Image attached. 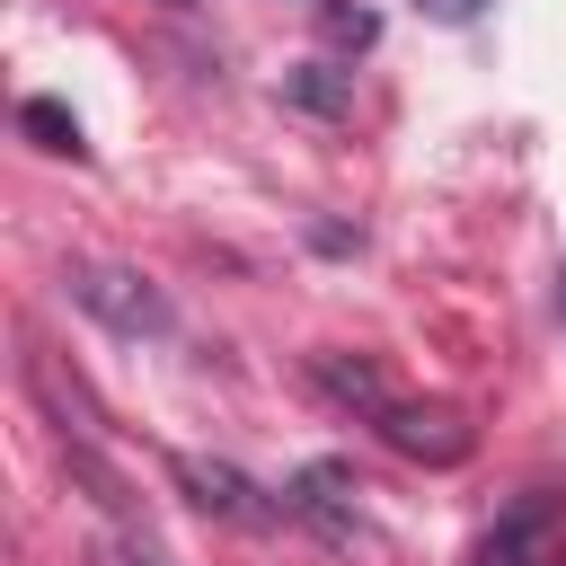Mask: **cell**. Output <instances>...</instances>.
<instances>
[{
  "label": "cell",
  "mask_w": 566,
  "mask_h": 566,
  "mask_svg": "<svg viewBox=\"0 0 566 566\" xmlns=\"http://www.w3.org/2000/svg\"><path fill=\"white\" fill-rule=\"evenodd\" d=\"M371 433H380L389 451L424 460V469H460V460H469V442H478L460 407H416V398H389V407L371 416Z\"/></svg>",
  "instance_id": "3957f363"
},
{
  "label": "cell",
  "mask_w": 566,
  "mask_h": 566,
  "mask_svg": "<svg viewBox=\"0 0 566 566\" xmlns=\"http://www.w3.org/2000/svg\"><path fill=\"white\" fill-rule=\"evenodd\" d=\"M62 292H71L97 327H115V336H133V345L177 327L168 292H159V283H142L133 265H106V256H71V265H62Z\"/></svg>",
  "instance_id": "6da1fadb"
},
{
  "label": "cell",
  "mask_w": 566,
  "mask_h": 566,
  "mask_svg": "<svg viewBox=\"0 0 566 566\" xmlns=\"http://www.w3.org/2000/svg\"><path fill=\"white\" fill-rule=\"evenodd\" d=\"M18 124H27V133H35L44 150H71V159H80V124H71V115H62L53 97H27V106H18Z\"/></svg>",
  "instance_id": "52a82bcc"
},
{
  "label": "cell",
  "mask_w": 566,
  "mask_h": 566,
  "mask_svg": "<svg viewBox=\"0 0 566 566\" xmlns=\"http://www.w3.org/2000/svg\"><path fill=\"white\" fill-rule=\"evenodd\" d=\"M327 35H345V44H363V35H371V18H363V9H327Z\"/></svg>",
  "instance_id": "9c48e42d"
},
{
  "label": "cell",
  "mask_w": 566,
  "mask_h": 566,
  "mask_svg": "<svg viewBox=\"0 0 566 566\" xmlns=\"http://www.w3.org/2000/svg\"><path fill=\"white\" fill-rule=\"evenodd\" d=\"M168 478H177L203 513H221V522H239V531H274V522H292V504H283V495H265L256 478H239L230 460H195V451H177V460H168Z\"/></svg>",
  "instance_id": "7a4b0ae2"
},
{
  "label": "cell",
  "mask_w": 566,
  "mask_h": 566,
  "mask_svg": "<svg viewBox=\"0 0 566 566\" xmlns=\"http://www.w3.org/2000/svg\"><path fill=\"white\" fill-rule=\"evenodd\" d=\"M292 97H301V106H345V80H336L327 62H310V71L292 80Z\"/></svg>",
  "instance_id": "ba28073f"
},
{
  "label": "cell",
  "mask_w": 566,
  "mask_h": 566,
  "mask_svg": "<svg viewBox=\"0 0 566 566\" xmlns=\"http://www.w3.org/2000/svg\"><path fill=\"white\" fill-rule=\"evenodd\" d=\"M548 522H557V495H548V486H531V495H522V504L478 539V566H531V557H539V539H548Z\"/></svg>",
  "instance_id": "8992f818"
},
{
  "label": "cell",
  "mask_w": 566,
  "mask_h": 566,
  "mask_svg": "<svg viewBox=\"0 0 566 566\" xmlns=\"http://www.w3.org/2000/svg\"><path fill=\"white\" fill-rule=\"evenodd\" d=\"M310 380H318V398H336V407H345V416H363V424L398 398V389L380 380V363H371V354H310Z\"/></svg>",
  "instance_id": "5b68a950"
},
{
  "label": "cell",
  "mask_w": 566,
  "mask_h": 566,
  "mask_svg": "<svg viewBox=\"0 0 566 566\" xmlns=\"http://www.w3.org/2000/svg\"><path fill=\"white\" fill-rule=\"evenodd\" d=\"M416 9H424V18H442V27H460V18H478L486 0H416Z\"/></svg>",
  "instance_id": "30bf717a"
},
{
  "label": "cell",
  "mask_w": 566,
  "mask_h": 566,
  "mask_svg": "<svg viewBox=\"0 0 566 566\" xmlns=\"http://www.w3.org/2000/svg\"><path fill=\"white\" fill-rule=\"evenodd\" d=\"M354 495H363V486H354V469H345V460H310V469L283 486L292 522H310V531H318V539H336V548H345V539H363V504H354Z\"/></svg>",
  "instance_id": "277c9868"
},
{
  "label": "cell",
  "mask_w": 566,
  "mask_h": 566,
  "mask_svg": "<svg viewBox=\"0 0 566 566\" xmlns=\"http://www.w3.org/2000/svg\"><path fill=\"white\" fill-rule=\"evenodd\" d=\"M557 310H566V274H557Z\"/></svg>",
  "instance_id": "7c38bea8"
},
{
  "label": "cell",
  "mask_w": 566,
  "mask_h": 566,
  "mask_svg": "<svg viewBox=\"0 0 566 566\" xmlns=\"http://www.w3.org/2000/svg\"><path fill=\"white\" fill-rule=\"evenodd\" d=\"M115 566H159V557L150 548H115Z\"/></svg>",
  "instance_id": "8fae6325"
}]
</instances>
